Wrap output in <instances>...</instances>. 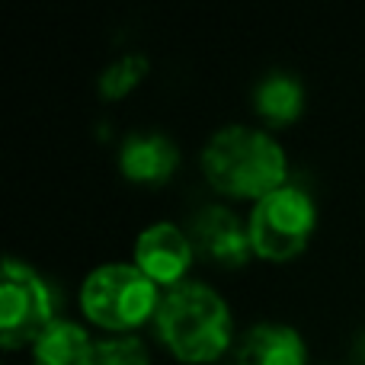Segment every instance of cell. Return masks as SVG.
Wrapping results in <instances>:
<instances>
[{
    "label": "cell",
    "mask_w": 365,
    "mask_h": 365,
    "mask_svg": "<svg viewBox=\"0 0 365 365\" xmlns=\"http://www.w3.org/2000/svg\"><path fill=\"white\" fill-rule=\"evenodd\" d=\"M202 170L218 192L234 199H263L289 182V158L263 128L225 125L202 148Z\"/></svg>",
    "instance_id": "6da1fadb"
},
{
    "label": "cell",
    "mask_w": 365,
    "mask_h": 365,
    "mask_svg": "<svg viewBox=\"0 0 365 365\" xmlns=\"http://www.w3.org/2000/svg\"><path fill=\"white\" fill-rule=\"evenodd\" d=\"M158 336L180 362L202 365L215 362L234 336V321L227 302L205 282H186L173 285L164 292L160 308L154 314Z\"/></svg>",
    "instance_id": "7a4b0ae2"
},
{
    "label": "cell",
    "mask_w": 365,
    "mask_h": 365,
    "mask_svg": "<svg viewBox=\"0 0 365 365\" xmlns=\"http://www.w3.org/2000/svg\"><path fill=\"white\" fill-rule=\"evenodd\" d=\"M160 285L148 279L138 266L128 263H103L87 272L81 285V308L103 330H125L141 327L151 321L160 308Z\"/></svg>",
    "instance_id": "3957f363"
},
{
    "label": "cell",
    "mask_w": 365,
    "mask_h": 365,
    "mask_svg": "<svg viewBox=\"0 0 365 365\" xmlns=\"http://www.w3.org/2000/svg\"><path fill=\"white\" fill-rule=\"evenodd\" d=\"M317 227V205L302 186L272 189L269 195L257 199L247 218V234L257 257L269 263H285L295 259L308 247L311 234Z\"/></svg>",
    "instance_id": "277c9868"
},
{
    "label": "cell",
    "mask_w": 365,
    "mask_h": 365,
    "mask_svg": "<svg viewBox=\"0 0 365 365\" xmlns=\"http://www.w3.org/2000/svg\"><path fill=\"white\" fill-rule=\"evenodd\" d=\"M51 324H55V298L48 282L32 266L6 257L0 272V343L6 349L29 346Z\"/></svg>",
    "instance_id": "5b68a950"
},
{
    "label": "cell",
    "mask_w": 365,
    "mask_h": 365,
    "mask_svg": "<svg viewBox=\"0 0 365 365\" xmlns=\"http://www.w3.org/2000/svg\"><path fill=\"white\" fill-rule=\"evenodd\" d=\"M192 257V237L173 221H154L135 240V266L148 279H154L158 285H167V289L186 282Z\"/></svg>",
    "instance_id": "8992f818"
},
{
    "label": "cell",
    "mask_w": 365,
    "mask_h": 365,
    "mask_svg": "<svg viewBox=\"0 0 365 365\" xmlns=\"http://www.w3.org/2000/svg\"><path fill=\"white\" fill-rule=\"evenodd\" d=\"M195 253L208 257L218 266H244L253 253L247 225L237 218V212L227 205H205L192 215L189 225Z\"/></svg>",
    "instance_id": "52a82bcc"
},
{
    "label": "cell",
    "mask_w": 365,
    "mask_h": 365,
    "mask_svg": "<svg viewBox=\"0 0 365 365\" xmlns=\"http://www.w3.org/2000/svg\"><path fill=\"white\" fill-rule=\"evenodd\" d=\"M180 167V148L164 132H132L119 148V170L132 182L160 186Z\"/></svg>",
    "instance_id": "ba28073f"
},
{
    "label": "cell",
    "mask_w": 365,
    "mask_h": 365,
    "mask_svg": "<svg viewBox=\"0 0 365 365\" xmlns=\"http://www.w3.org/2000/svg\"><path fill=\"white\" fill-rule=\"evenodd\" d=\"M231 365H308V346L295 327L266 321L237 340Z\"/></svg>",
    "instance_id": "9c48e42d"
},
{
    "label": "cell",
    "mask_w": 365,
    "mask_h": 365,
    "mask_svg": "<svg viewBox=\"0 0 365 365\" xmlns=\"http://www.w3.org/2000/svg\"><path fill=\"white\" fill-rule=\"evenodd\" d=\"M253 109L269 125H289L304 109V83L289 71H269L253 87Z\"/></svg>",
    "instance_id": "30bf717a"
},
{
    "label": "cell",
    "mask_w": 365,
    "mask_h": 365,
    "mask_svg": "<svg viewBox=\"0 0 365 365\" xmlns=\"http://www.w3.org/2000/svg\"><path fill=\"white\" fill-rule=\"evenodd\" d=\"M96 343L87 336V330L74 321H55L36 343L38 365H90Z\"/></svg>",
    "instance_id": "8fae6325"
},
{
    "label": "cell",
    "mask_w": 365,
    "mask_h": 365,
    "mask_svg": "<svg viewBox=\"0 0 365 365\" xmlns=\"http://www.w3.org/2000/svg\"><path fill=\"white\" fill-rule=\"evenodd\" d=\"M148 68H151L148 55H141V51H125V55H119L113 64L103 68L100 93L106 96V100H119V96H125L128 90H135L141 81H145Z\"/></svg>",
    "instance_id": "7c38bea8"
},
{
    "label": "cell",
    "mask_w": 365,
    "mask_h": 365,
    "mask_svg": "<svg viewBox=\"0 0 365 365\" xmlns=\"http://www.w3.org/2000/svg\"><path fill=\"white\" fill-rule=\"evenodd\" d=\"M90 365H151L145 343L138 336H109V340H96Z\"/></svg>",
    "instance_id": "4fadbf2b"
},
{
    "label": "cell",
    "mask_w": 365,
    "mask_h": 365,
    "mask_svg": "<svg viewBox=\"0 0 365 365\" xmlns=\"http://www.w3.org/2000/svg\"><path fill=\"white\" fill-rule=\"evenodd\" d=\"M353 353H356V362L365 365V334L356 336V346H353Z\"/></svg>",
    "instance_id": "5bb4252c"
}]
</instances>
